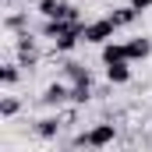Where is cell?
Here are the masks:
<instances>
[{
	"mask_svg": "<svg viewBox=\"0 0 152 152\" xmlns=\"http://www.w3.org/2000/svg\"><path fill=\"white\" fill-rule=\"evenodd\" d=\"M113 142H117V124H113V120H99V124H92L88 131L75 134L71 149H75V152H81V149H92V152H99V149H110Z\"/></svg>",
	"mask_w": 152,
	"mask_h": 152,
	"instance_id": "obj_1",
	"label": "cell"
},
{
	"mask_svg": "<svg viewBox=\"0 0 152 152\" xmlns=\"http://www.w3.org/2000/svg\"><path fill=\"white\" fill-rule=\"evenodd\" d=\"M113 36H117V25L110 18L85 21V42H92V46H106V42H113Z\"/></svg>",
	"mask_w": 152,
	"mask_h": 152,
	"instance_id": "obj_2",
	"label": "cell"
},
{
	"mask_svg": "<svg viewBox=\"0 0 152 152\" xmlns=\"http://www.w3.org/2000/svg\"><path fill=\"white\" fill-rule=\"evenodd\" d=\"M39 103H42L46 110H60V106H67V103H71V85H67V81H50V85L42 88Z\"/></svg>",
	"mask_w": 152,
	"mask_h": 152,
	"instance_id": "obj_3",
	"label": "cell"
},
{
	"mask_svg": "<svg viewBox=\"0 0 152 152\" xmlns=\"http://www.w3.org/2000/svg\"><path fill=\"white\" fill-rule=\"evenodd\" d=\"M14 50H18V64H21L25 71H32L39 64V39L32 36V32H21L18 42H14Z\"/></svg>",
	"mask_w": 152,
	"mask_h": 152,
	"instance_id": "obj_4",
	"label": "cell"
},
{
	"mask_svg": "<svg viewBox=\"0 0 152 152\" xmlns=\"http://www.w3.org/2000/svg\"><path fill=\"white\" fill-rule=\"evenodd\" d=\"M60 131H64V117L60 113H50V117H39L36 120V134L42 138V142H57Z\"/></svg>",
	"mask_w": 152,
	"mask_h": 152,
	"instance_id": "obj_5",
	"label": "cell"
},
{
	"mask_svg": "<svg viewBox=\"0 0 152 152\" xmlns=\"http://www.w3.org/2000/svg\"><path fill=\"white\" fill-rule=\"evenodd\" d=\"M78 21H64V18H46L42 21V28H39V36L42 39H50V42H57L60 36H67L71 28H75Z\"/></svg>",
	"mask_w": 152,
	"mask_h": 152,
	"instance_id": "obj_6",
	"label": "cell"
},
{
	"mask_svg": "<svg viewBox=\"0 0 152 152\" xmlns=\"http://www.w3.org/2000/svg\"><path fill=\"white\" fill-rule=\"evenodd\" d=\"M124 46H127V60H131V64H134V60H149V57H152V39H149V36H134V39H127Z\"/></svg>",
	"mask_w": 152,
	"mask_h": 152,
	"instance_id": "obj_7",
	"label": "cell"
},
{
	"mask_svg": "<svg viewBox=\"0 0 152 152\" xmlns=\"http://www.w3.org/2000/svg\"><path fill=\"white\" fill-rule=\"evenodd\" d=\"M60 71H64V81H67V85H88V81H92L88 67H85V64H78V60H64V67H60Z\"/></svg>",
	"mask_w": 152,
	"mask_h": 152,
	"instance_id": "obj_8",
	"label": "cell"
},
{
	"mask_svg": "<svg viewBox=\"0 0 152 152\" xmlns=\"http://www.w3.org/2000/svg\"><path fill=\"white\" fill-rule=\"evenodd\" d=\"M99 57H103V64H124L127 60V46L124 42H106V46H99Z\"/></svg>",
	"mask_w": 152,
	"mask_h": 152,
	"instance_id": "obj_9",
	"label": "cell"
},
{
	"mask_svg": "<svg viewBox=\"0 0 152 152\" xmlns=\"http://www.w3.org/2000/svg\"><path fill=\"white\" fill-rule=\"evenodd\" d=\"M110 21H113L117 28H127V25H134L138 21V11L131 7V4H124V7H113V14H106Z\"/></svg>",
	"mask_w": 152,
	"mask_h": 152,
	"instance_id": "obj_10",
	"label": "cell"
},
{
	"mask_svg": "<svg viewBox=\"0 0 152 152\" xmlns=\"http://www.w3.org/2000/svg\"><path fill=\"white\" fill-rule=\"evenodd\" d=\"M106 81L110 85H127L131 81V64H106Z\"/></svg>",
	"mask_w": 152,
	"mask_h": 152,
	"instance_id": "obj_11",
	"label": "cell"
},
{
	"mask_svg": "<svg viewBox=\"0 0 152 152\" xmlns=\"http://www.w3.org/2000/svg\"><path fill=\"white\" fill-rule=\"evenodd\" d=\"M0 81H4V88H14V85L21 81V64H14V60H7V64L0 67Z\"/></svg>",
	"mask_w": 152,
	"mask_h": 152,
	"instance_id": "obj_12",
	"label": "cell"
},
{
	"mask_svg": "<svg viewBox=\"0 0 152 152\" xmlns=\"http://www.w3.org/2000/svg\"><path fill=\"white\" fill-rule=\"evenodd\" d=\"M4 28H7V32H18V36H21V32H28V14H25V11L7 14V18H4Z\"/></svg>",
	"mask_w": 152,
	"mask_h": 152,
	"instance_id": "obj_13",
	"label": "cell"
},
{
	"mask_svg": "<svg viewBox=\"0 0 152 152\" xmlns=\"http://www.w3.org/2000/svg\"><path fill=\"white\" fill-rule=\"evenodd\" d=\"M64 4H67V0H39L36 11L42 14V21H46V18H60V14H64Z\"/></svg>",
	"mask_w": 152,
	"mask_h": 152,
	"instance_id": "obj_14",
	"label": "cell"
},
{
	"mask_svg": "<svg viewBox=\"0 0 152 152\" xmlns=\"http://www.w3.org/2000/svg\"><path fill=\"white\" fill-rule=\"evenodd\" d=\"M92 81L88 85H71V106H85V103H92Z\"/></svg>",
	"mask_w": 152,
	"mask_h": 152,
	"instance_id": "obj_15",
	"label": "cell"
},
{
	"mask_svg": "<svg viewBox=\"0 0 152 152\" xmlns=\"http://www.w3.org/2000/svg\"><path fill=\"white\" fill-rule=\"evenodd\" d=\"M18 110H21V103H18L14 96H4V99H0V113L7 117V120H11V117L18 113Z\"/></svg>",
	"mask_w": 152,
	"mask_h": 152,
	"instance_id": "obj_16",
	"label": "cell"
},
{
	"mask_svg": "<svg viewBox=\"0 0 152 152\" xmlns=\"http://www.w3.org/2000/svg\"><path fill=\"white\" fill-rule=\"evenodd\" d=\"M127 4H131V7H134L138 14H145V11H152V0H127Z\"/></svg>",
	"mask_w": 152,
	"mask_h": 152,
	"instance_id": "obj_17",
	"label": "cell"
},
{
	"mask_svg": "<svg viewBox=\"0 0 152 152\" xmlns=\"http://www.w3.org/2000/svg\"><path fill=\"white\" fill-rule=\"evenodd\" d=\"M25 4H39V0H25Z\"/></svg>",
	"mask_w": 152,
	"mask_h": 152,
	"instance_id": "obj_18",
	"label": "cell"
},
{
	"mask_svg": "<svg viewBox=\"0 0 152 152\" xmlns=\"http://www.w3.org/2000/svg\"><path fill=\"white\" fill-rule=\"evenodd\" d=\"M64 152H75V149H64Z\"/></svg>",
	"mask_w": 152,
	"mask_h": 152,
	"instance_id": "obj_19",
	"label": "cell"
}]
</instances>
